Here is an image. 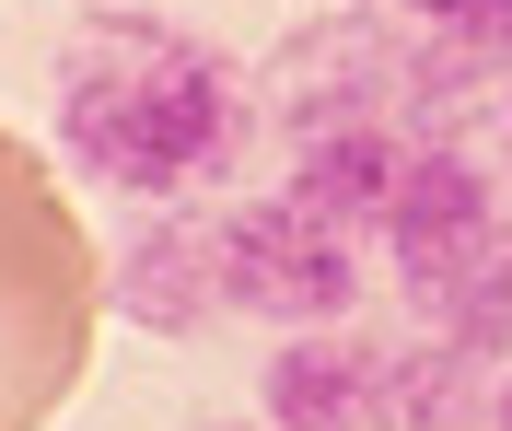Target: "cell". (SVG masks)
Wrapping results in <instances>:
<instances>
[{"label": "cell", "mask_w": 512, "mask_h": 431, "mask_svg": "<svg viewBox=\"0 0 512 431\" xmlns=\"http://www.w3.org/2000/svg\"><path fill=\"white\" fill-rule=\"evenodd\" d=\"M59 152L82 164V187L198 199L256 152V94L210 35L152 12H94L59 47Z\"/></svg>", "instance_id": "6da1fadb"}, {"label": "cell", "mask_w": 512, "mask_h": 431, "mask_svg": "<svg viewBox=\"0 0 512 431\" xmlns=\"http://www.w3.org/2000/svg\"><path fill=\"white\" fill-rule=\"evenodd\" d=\"M94 362V245L70 210L0 222V431H35Z\"/></svg>", "instance_id": "7a4b0ae2"}, {"label": "cell", "mask_w": 512, "mask_h": 431, "mask_svg": "<svg viewBox=\"0 0 512 431\" xmlns=\"http://www.w3.org/2000/svg\"><path fill=\"white\" fill-rule=\"evenodd\" d=\"M466 397V350L454 338H419V350H373V338H291L268 350V385L256 408L280 431H443Z\"/></svg>", "instance_id": "3957f363"}, {"label": "cell", "mask_w": 512, "mask_h": 431, "mask_svg": "<svg viewBox=\"0 0 512 431\" xmlns=\"http://www.w3.org/2000/svg\"><path fill=\"white\" fill-rule=\"evenodd\" d=\"M210 257H222V303L233 315H268V327H338L361 303V233L280 199H245L222 233H210Z\"/></svg>", "instance_id": "277c9868"}, {"label": "cell", "mask_w": 512, "mask_h": 431, "mask_svg": "<svg viewBox=\"0 0 512 431\" xmlns=\"http://www.w3.org/2000/svg\"><path fill=\"white\" fill-rule=\"evenodd\" d=\"M117 303L140 327H198V315H222V257H210V233L187 222H140L117 257Z\"/></svg>", "instance_id": "5b68a950"}, {"label": "cell", "mask_w": 512, "mask_h": 431, "mask_svg": "<svg viewBox=\"0 0 512 431\" xmlns=\"http://www.w3.org/2000/svg\"><path fill=\"white\" fill-rule=\"evenodd\" d=\"M373 12H396L408 35H431V47H454V59L512 47V0H373Z\"/></svg>", "instance_id": "8992f818"}, {"label": "cell", "mask_w": 512, "mask_h": 431, "mask_svg": "<svg viewBox=\"0 0 512 431\" xmlns=\"http://www.w3.org/2000/svg\"><path fill=\"white\" fill-rule=\"evenodd\" d=\"M489 431H512V373H501V385H489Z\"/></svg>", "instance_id": "52a82bcc"}, {"label": "cell", "mask_w": 512, "mask_h": 431, "mask_svg": "<svg viewBox=\"0 0 512 431\" xmlns=\"http://www.w3.org/2000/svg\"><path fill=\"white\" fill-rule=\"evenodd\" d=\"M198 431H280V420H268V408H256V420H198Z\"/></svg>", "instance_id": "ba28073f"}]
</instances>
